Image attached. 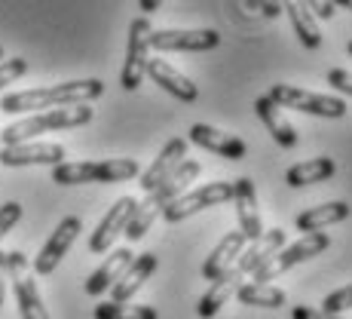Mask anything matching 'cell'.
Masks as SVG:
<instances>
[{
  "label": "cell",
  "instance_id": "obj_1",
  "mask_svg": "<svg viewBox=\"0 0 352 319\" xmlns=\"http://www.w3.org/2000/svg\"><path fill=\"white\" fill-rule=\"evenodd\" d=\"M104 96V83L96 77L89 80H67L56 86H37V90L10 92L0 101L3 114H25V111H50V107H67V105H89Z\"/></svg>",
  "mask_w": 352,
  "mask_h": 319
},
{
  "label": "cell",
  "instance_id": "obj_2",
  "mask_svg": "<svg viewBox=\"0 0 352 319\" xmlns=\"http://www.w3.org/2000/svg\"><path fill=\"white\" fill-rule=\"evenodd\" d=\"M96 117L92 105H67V107H56V111H40L34 117L16 120V123L0 129V147L10 145H22V141L34 138V135L52 132V129H74V126H86Z\"/></svg>",
  "mask_w": 352,
  "mask_h": 319
},
{
  "label": "cell",
  "instance_id": "obj_3",
  "mask_svg": "<svg viewBox=\"0 0 352 319\" xmlns=\"http://www.w3.org/2000/svg\"><path fill=\"white\" fill-rule=\"evenodd\" d=\"M138 160H86V163H58L52 166L56 185H113V181L138 178Z\"/></svg>",
  "mask_w": 352,
  "mask_h": 319
},
{
  "label": "cell",
  "instance_id": "obj_4",
  "mask_svg": "<svg viewBox=\"0 0 352 319\" xmlns=\"http://www.w3.org/2000/svg\"><path fill=\"white\" fill-rule=\"evenodd\" d=\"M328 246H331V236H328V234H322V230L303 234L297 243H291V246H282L279 252L270 258V261L254 274V282H257V286H267V282H273L276 276H282L285 270L297 267V264H303L307 258L322 255Z\"/></svg>",
  "mask_w": 352,
  "mask_h": 319
},
{
  "label": "cell",
  "instance_id": "obj_5",
  "mask_svg": "<svg viewBox=\"0 0 352 319\" xmlns=\"http://www.w3.org/2000/svg\"><path fill=\"white\" fill-rule=\"evenodd\" d=\"M270 99L279 107H291V111H303V114H316V117H331L340 120L346 114V101L334 99V96H319V92H309L303 86H291V83H276L267 92Z\"/></svg>",
  "mask_w": 352,
  "mask_h": 319
},
{
  "label": "cell",
  "instance_id": "obj_6",
  "mask_svg": "<svg viewBox=\"0 0 352 319\" xmlns=\"http://www.w3.org/2000/svg\"><path fill=\"white\" fill-rule=\"evenodd\" d=\"M151 22L147 16H138L129 25V40H126V62L120 71V86L126 92H135L141 80L147 77V59H151Z\"/></svg>",
  "mask_w": 352,
  "mask_h": 319
},
{
  "label": "cell",
  "instance_id": "obj_7",
  "mask_svg": "<svg viewBox=\"0 0 352 319\" xmlns=\"http://www.w3.org/2000/svg\"><path fill=\"white\" fill-rule=\"evenodd\" d=\"M230 200H233V185L230 181H212V185H199L196 191H184L178 200H172L162 209V218L168 224H178L196 212H202V209L221 206V203H230Z\"/></svg>",
  "mask_w": 352,
  "mask_h": 319
},
{
  "label": "cell",
  "instance_id": "obj_8",
  "mask_svg": "<svg viewBox=\"0 0 352 319\" xmlns=\"http://www.w3.org/2000/svg\"><path fill=\"white\" fill-rule=\"evenodd\" d=\"M6 276H10L12 291H16L22 319H50V313H46V307H43V298H40V291H37V282H34V276H31L28 258L22 252H6Z\"/></svg>",
  "mask_w": 352,
  "mask_h": 319
},
{
  "label": "cell",
  "instance_id": "obj_9",
  "mask_svg": "<svg viewBox=\"0 0 352 319\" xmlns=\"http://www.w3.org/2000/svg\"><path fill=\"white\" fill-rule=\"evenodd\" d=\"M221 43L214 28H162L151 31V50L157 52H206Z\"/></svg>",
  "mask_w": 352,
  "mask_h": 319
},
{
  "label": "cell",
  "instance_id": "obj_10",
  "mask_svg": "<svg viewBox=\"0 0 352 319\" xmlns=\"http://www.w3.org/2000/svg\"><path fill=\"white\" fill-rule=\"evenodd\" d=\"M83 230V221L77 215H67V218L58 221V227L52 230V236L46 240V246L40 249V255L34 258V274L37 276H50L52 270L62 264V258L67 255V249L74 246V240L80 236Z\"/></svg>",
  "mask_w": 352,
  "mask_h": 319
},
{
  "label": "cell",
  "instance_id": "obj_11",
  "mask_svg": "<svg viewBox=\"0 0 352 319\" xmlns=\"http://www.w3.org/2000/svg\"><path fill=\"white\" fill-rule=\"evenodd\" d=\"M3 166H58L65 163V147L56 141H22V145L0 147Z\"/></svg>",
  "mask_w": 352,
  "mask_h": 319
},
{
  "label": "cell",
  "instance_id": "obj_12",
  "mask_svg": "<svg viewBox=\"0 0 352 319\" xmlns=\"http://www.w3.org/2000/svg\"><path fill=\"white\" fill-rule=\"evenodd\" d=\"M135 206H138V200H135V196H120V200L107 209V215L98 221L96 234L89 236V249H92V252H96V255L107 252V249L113 246V240L126 234V224H129V218H132Z\"/></svg>",
  "mask_w": 352,
  "mask_h": 319
},
{
  "label": "cell",
  "instance_id": "obj_13",
  "mask_svg": "<svg viewBox=\"0 0 352 319\" xmlns=\"http://www.w3.org/2000/svg\"><path fill=\"white\" fill-rule=\"evenodd\" d=\"M233 206H236V218H239V230L248 243L261 240L263 236V224L261 212H257V191L252 178H236L233 181Z\"/></svg>",
  "mask_w": 352,
  "mask_h": 319
},
{
  "label": "cell",
  "instance_id": "obj_14",
  "mask_svg": "<svg viewBox=\"0 0 352 319\" xmlns=\"http://www.w3.org/2000/svg\"><path fill=\"white\" fill-rule=\"evenodd\" d=\"M184 160H187V138H168L166 147H162V151L157 154V160H153L151 166H147L144 172L138 175V178H141V187L151 194L153 187L162 185V181H166L168 175H172Z\"/></svg>",
  "mask_w": 352,
  "mask_h": 319
},
{
  "label": "cell",
  "instance_id": "obj_15",
  "mask_svg": "<svg viewBox=\"0 0 352 319\" xmlns=\"http://www.w3.org/2000/svg\"><path fill=\"white\" fill-rule=\"evenodd\" d=\"M190 141L212 154H221L227 160H242L248 154V145L239 138V135H230V132H221V129L208 126V123H193L190 126Z\"/></svg>",
  "mask_w": 352,
  "mask_h": 319
},
{
  "label": "cell",
  "instance_id": "obj_16",
  "mask_svg": "<svg viewBox=\"0 0 352 319\" xmlns=\"http://www.w3.org/2000/svg\"><path fill=\"white\" fill-rule=\"evenodd\" d=\"M282 246H285V230H282V227H276V230H263L261 240H254L248 249H242V255L236 258L233 267L239 270L242 276H248V274L254 276L257 270H261L263 264L270 261V258L279 252Z\"/></svg>",
  "mask_w": 352,
  "mask_h": 319
},
{
  "label": "cell",
  "instance_id": "obj_17",
  "mask_svg": "<svg viewBox=\"0 0 352 319\" xmlns=\"http://www.w3.org/2000/svg\"><path fill=\"white\" fill-rule=\"evenodd\" d=\"M147 77H151L157 86H162L168 96H175L181 101H196L199 99V90H196L193 80L184 77L175 65L162 62V59H147Z\"/></svg>",
  "mask_w": 352,
  "mask_h": 319
},
{
  "label": "cell",
  "instance_id": "obj_18",
  "mask_svg": "<svg viewBox=\"0 0 352 319\" xmlns=\"http://www.w3.org/2000/svg\"><path fill=\"white\" fill-rule=\"evenodd\" d=\"M153 270H157V255H153V252H144V255L132 258V264L123 270V276H120V280L111 286V301L126 304L129 298H135V291L151 280Z\"/></svg>",
  "mask_w": 352,
  "mask_h": 319
},
{
  "label": "cell",
  "instance_id": "obj_19",
  "mask_svg": "<svg viewBox=\"0 0 352 319\" xmlns=\"http://www.w3.org/2000/svg\"><path fill=\"white\" fill-rule=\"evenodd\" d=\"M239 286H242V274H239V270H236V267L224 270L221 276H214L212 286H208V291L199 298V307H196V313H199L202 319H212L230 301V298L239 291Z\"/></svg>",
  "mask_w": 352,
  "mask_h": 319
},
{
  "label": "cell",
  "instance_id": "obj_20",
  "mask_svg": "<svg viewBox=\"0 0 352 319\" xmlns=\"http://www.w3.org/2000/svg\"><path fill=\"white\" fill-rule=\"evenodd\" d=\"M254 114H257V120L267 126V132L273 135L276 145H282V147H294V145H297L294 126L288 123L285 114H282V107L276 105V101L270 99V96H261V99L254 101Z\"/></svg>",
  "mask_w": 352,
  "mask_h": 319
},
{
  "label": "cell",
  "instance_id": "obj_21",
  "mask_svg": "<svg viewBox=\"0 0 352 319\" xmlns=\"http://www.w3.org/2000/svg\"><path fill=\"white\" fill-rule=\"evenodd\" d=\"M245 236H242V230H230L224 234V240L218 243V246L212 249V255L206 258V264H202V276H206L208 282L214 280V276H221L224 270L233 267V261L242 255V249H245Z\"/></svg>",
  "mask_w": 352,
  "mask_h": 319
},
{
  "label": "cell",
  "instance_id": "obj_22",
  "mask_svg": "<svg viewBox=\"0 0 352 319\" xmlns=\"http://www.w3.org/2000/svg\"><path fill=\"white\" fill-rule=\"evenodd\" d=\"M282 10L288 12L291 25H294V34L307 50H319L322 46V31H319V19L313 16L307 0H282Z\"/></svg>",
  "mask_w": 352,
  "mask_h": 319
},
{
  "label": "cell",
  "instance_id": "obj_23",
  "mask_svg": "<svg viewBox=\"0 0 352 319\" xmlns=\"http://www.w3.org/2000/svg\"><path fill=\"white\" fill-rule=\"evenodd\" d=\"M132 258L135 255L129 252V249H113V252L104 258V264L86 280V295L98 298V295H104V291H111V286L123 276V270L129 267V264H132Z\"/></svg>",
  "mask_w": 352,
  "mask_h": 319
},
{
  "label": "cell",
  "instance_id": "obj_24",
  "mask_svg": "<svg viewBox=\"0 0 352 319\" xmlns=\"http://www.w3.org/2000/svg\"><path fill=\"white\" fill-rule=\"evenodd\" d=\"M349 215H352L349 203H343V200L322 203V206L307 209V212L297 215V230H300V234H313V230H324V227H331V224L346 221Z\"/></svg>",
  "mask_w": 352,
  "mask_h": 319
},
{
  "label": "cell",
  "instance_id": "obj_25",
  "mask_svg": "<svg viewBox=\"0 0 352 319\" xmlns=\"http://www.w3.org/2000/svg\"><path fill=\"white\" fill-rule=\"evenodd\" d=\"M334 172H337V163L328 160V157L303 160V163H294V166H291L288 172H285V185H288V187L319 185V181H328Z\"/></svg>",
  "mask_w": 352,
  "mask_h": 319
},
{
  "label": "cell",
  "instance_id": "obj_26",
  "mask_svg": "<svg viewBox=\"0 0 352 319\" xmlns=\"http://www.w3.org/2000/svg\"><path fill=\"white\" fill-rule=\"evenodd\" d=\"M199 172H202L199 163H196V160H184L172 175H168L166 181H162V185L153 187V194H157V200L162 203V206H168V203L178 200V196L187 191V185H193V178Z\"/></svg>",
  "mask_w": 352,
  "mask_h": 319
},
{
  "label": "cell",
  "instance_id": "obj_27",
  "mask_svg": "<svg viewBox=\"0 0 352 319\" xmlns=\"http://www.w3.org/2000/svg\"><path fill=\"white\" fill-rule=\"evenodd\" d=\"M236 298H239L245 307H267V310H276V307H285L288 304V295L282 289L276 286H257V282H242L239 291H236Z\"/></svg>",
  "mask_w": 352,
  "mask_h": 319
},
{
  "label": "cell",
  "instance_id": "obj_28",
  "mask_svg": "<svg viewBox=\"0 0 352 319\" xmlns=\"http://www.w3.org/2000/svg\"><path fill=\"white\" fill-rule=\"evenodd\" d=\"M96 319H160V313L147 304H117V301H101L96 307Z\"/></svg>",
  "mask_w": 352,
  "mask_h": 319
},
{
  "label": "cell",
  "instance_id": "obj_29",
  "mask_svg": "<svg viewBox=\"0 0 352 319\" xmlns=\"http://www.w3.org/2000/svg\"><path fill=\"white\" fill-rule=\"evenodd\" d=\"M319 310H324V313H331V316L343 313V310H352V286L337 289V291H331V295H324V301H322Z\"/></svg>",
  "mask_w": 352,
  "mask_h": 319
},
{
  "label": "cell",
  "instance_id": "obj_30",
  "mask_svg": "<svg viewBox=\"0 0 352 319\" xmlns=\"http://www.w3.org/2000/svg\"><path fill=\"white\" fill-rule=\"evenodd\" d=\"M28 71V62L25 59H6V62H0V92H3V86H10L12 80H19L22 74Z\"/></svg>",
  "mask_w": 352,
  "mask_h": 319
},
{
  "label": "cell",
  "instance_id": "obj_31",
  "mask_svg": "<svg viewBox=\"0 0 352 319\" xmlns=\"http://www.w3.org/2000/svg\"><path fill=\"white\" fill-rule=\"evenodd\" d=\"M19 218H22V206H19V203H3V206H0V240L16 227Z\"/></svg>",
  "mask_w": 352,
  "mask_h": 319
},
{
  "label": "cell",
  "instance_id": "obj_32",
  "mask_svg": "<svg viewBox=\"0 0 352 319\" xmlns=\"http://www.w3.org/2000/svg\"><path fill=\"white\" fill-rule=\"evenodd\" d=\"M328 86H334V90L352 96V74L343 71V68H334V71H328Z\"/></svg>",
  "mask_w": 352,
  "mask_h": 319
},
{
  "label": "cell",
  "instance_id": "obj_33",
  "mask_svg": "<svg viewBox=\"0 0 352 319\" xmlns=\"http://www.w3.org/2000/svg\"><path fill=\"white\" fill-rule=\"evenodd\" d=\"M291 316L294 319H340V316H331V313H324V310H316V307H294L291 310Z\"/></svg>",
  "mask_w": 352,
  "mask_h": 319
},
{
  "label": "cell",
  "instance_id": "obj_34",
  "mask_svg": "<svg viewBox=\"0 0 352 319\" xmlns=\"http://www.w3.org/2000/svg\"><path fill=\"white\" fill-rule=\"evenodd\" d=\"M307 3H309V10H313L316 19H331L334 16V10H337L331 0H307Z\"/></svg>",
  "mask_w": 352,
  "mask_h": 319
},
{
  "label": "cell",
  "instance_id": "obj_35",
  "mask_svg": "<svg viewBox=\"0 0 352 319\" xmlns=\"http://www.w3.org/2000/svg\"><path fill=\"white\" fill-rule=\"evenodd\" d=\"M257 6H261V12L267 19H279L282 16V0H257Z\"/></svg>",
  "mask_w": 352,
  "mask_h": 319
},
{
  "label": "cell",
  "instance_id": "obj_36",
  "mask_svg": "<svg viewBox=\"0 0 352 319\" xmlns=\"http://www.w3.org/2000/svg\"><path fill=\"white\" fill-rule=\"evenodd\" d=\"M6 252H0V304H3V298H6Z\"/></svg>",
  "mask_w": 352,
  "mask_h": 319
},
{
  "label": "cell",
  "instance_id": "obj_37",
  "mask_svg": "<svg viewBox=\"0 0 352 319\" xmlns=\"http://www.w3.org/2000/svg\"><path fill=\"white\" fill-rule=\"evenodd\" d=\"M138 6H141V12H157L162 6V0H138Z\"/></svg>",
  "mask_w": 352,
  "mask_h": 319
},
{
  "label": "cell",
  "instance_id": "obj_38",
  "mask_svg": "<svg viewBox=\"0 0 352 319\" xmlns=\"http://www.w3.org/2000/svg\"><path fill=\"white\" fill-rule=\"evenodd\" d=\"M334 6H346V10H352V0H331Z\"/></svg>",
  "mask_w": 352,
  "mask_h": 319
},
{
  "label": "cell",
  "instance_id": "obj_39",
  "mask_svg": "<svg viewBox=\"0 0 352 319\" xmlns=\"http://www.w3.org/2000/svg\"><path fill=\"white\" fill-rule=\"evenodd\" d=\"M346 50H349V56H352V40H349V43H346Z\"/></svg>",
  "mask_w": 352,
  "mask_h": 319
},
{
  "label": "cell",
  "instance_id": "obj_40",
  "mask_svg": "<svg viewBox=\"0 0 352 319\" xmlns=\"http://www.w3.org/2000/svg\"><path fill=\"white\" fill-rule=\"evenodd\" d=\"M0 62H3V46H0Z\"/></svg>",
  "mask_w": 352,
  "mask_h": 319
}]
</instances>
